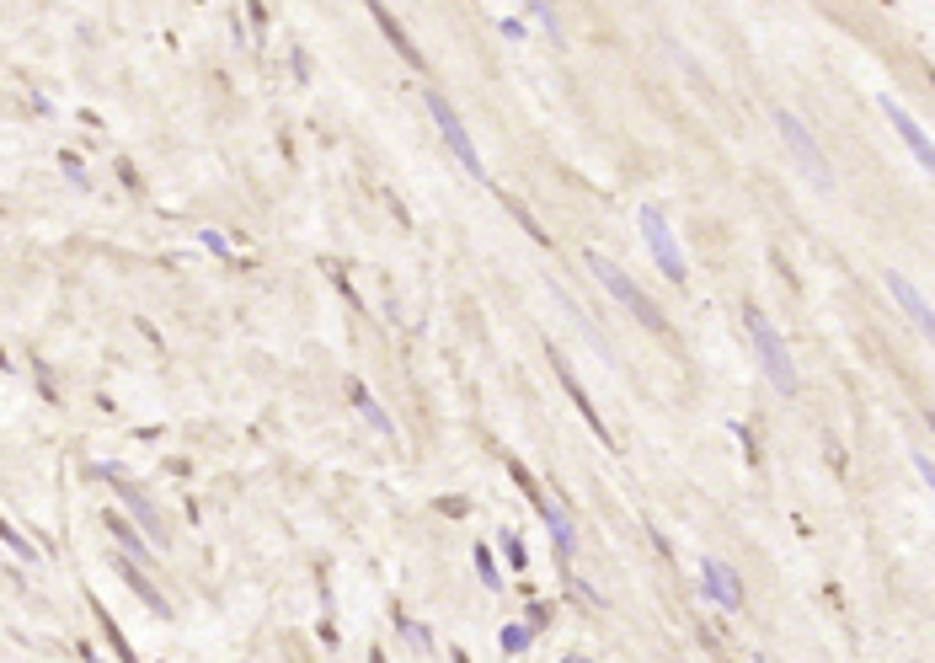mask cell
I'll return each mask as SVG.
<instances>
[{
	"mask_svg": "<svg viewBox=\"0 0 935 663\" xmlns=\"http://www.w3.org/2000/svg\"><path fill=\"white\" fill-rule=\"evenodd\" d=\"M743 321H748V337H754V353H759V364H765L770 385H775L781 396H797V391H802V375H797V364H791L786 343L775 337V327L765 321V311H754V305H748Z\"/></svg>",
	"mask_w": 935,
	"mask_h": 663,
	"instance_id": "6da1fadb",
	"label": "cell"
},
{
	"mask_svg": "<svg viewBox=\"0 0 935 663\" xmlns=\"http://www.w3.org/2000/svg\"><path fill=\"white\" fill-rule=\"evenodd\" d=\"M588 273H594V279H599L604 289H610V295H615L620 305H626V311H631L636 321H642V327H647L652 337H668V321H663V311H658V305H652V300L642 295V289H636V284L626 279V273H620V268H615V262H610V257H599V252H588Z\"/></svg>",
	"mask_w": 935,
	"mask_h": 663,
	"instance_id": "7a4b0ae2",
	"label": "cell"
},
{
	"mask_svg": "<svg viewBox=\"0 0 935 663\" xmlns=\"http://www.w3.org/2000/svg\"><path fill=\"white\" fill-rule=\"evenodd\" d=\"M775 129H781V140L791 145V156H797L807 166V177L818 182V188H834V172H829V156L818 150V140L807 134V123L797 113H775Z\"/></svg>",
	"mask_w": 935,
	"mask_h": 663,
	"instance_id": "3957f363",
	"label": "cell"
},
{
	"mask_svg": "<svg viewBox=\"0 0 935 663\" xmlns=\"http://www.w3.org/2000/svg\"><path fill=\"white\" fill-rule=\"evenodd\" d=\"M423 102H428L433 123H439L444 145H449V150H455V156L465 161V172H471V177H487V166H481V156H476V145H471V134H465V123H460V113H455V107H449V102H444L433 86L423 91Z\"/></svg>",
	"mask_w": 935,
	"mask_h": 663,
	"instance_id": "277c9868",
	"label": "cell"
},
{
	"mask_svg": "<svg viewBox=\"0 0 935 663\" xmlns=\"http://www.w3.org/2000/svg\"><path fill=\"white\" fill-rule=\"evenodd\" d=\"M636 220H642V236H647V246H652V257H658V268L668 273L674 284H684L690 279V268H684V257H679V241L668 236V220H663V209H636Z\"/></svg>",
	"mask_w": 935,
	"mask_h": 663,
	"instance_id": "5b68a950",
	"label": "cell"
},
{
	"mask_svg": "<svg viewBox=\"0 0 935 663\" xmlns=\"http://www.w3.org/2000/svg\"><path fill=\"white\" fill-rule=\"evenodd\" d=\"M700 578H706V594H711L722 610H738V605H743V583H738V573H732L727 562L706 557V562H700Z\"/></svg>",
	"mask_w": 935,
	"mask_h": 663,
	"instance_id": "8992f818",
	"label": "cell"
},
{
	"mask_svg": "<svg viewBox=\"0 0 935 663\" xmlns=\"http://www.w3.org/2000/svg\"><path fill=\"white\" fill-rule=\"evenodd\" d=\"M882 113H887V118H893V129L903 134V145H909V150H914V156H919V166H925V172L935 177V145L925 140V129H919V123H914L909 113H903V107H898L893 97H882Z\"/></svg>",
	"mask_w": 935,
	"mask_h": 663,
	"instance_id": "52a82bcc",
	"label": "cell"
},
{
	"mask_svg": "<svg viewBox=\"0 0 935 663\" xmlns=\"http://www.w3.org/2000/svg\"><path fill=\"white\" fill-rule=\"evenodd\" d=\"M551 369H556V375H561V385H567V396H572V402H578V412H583V418H588V428H594V434H599L604 444H615V439H610V428L599 423V407L588 402V391H583V385H578V375H572V369H567V359H561L556 348H551Z\"/></svg>",
	"mask_w": 935,
	"mask_h": 663,
	"instance_id": "ba28073f",
	"label": "cell"
},
{
	"mask_svg": "<svg viewBox=\"0 0 935 663\" xmlns=\"http://www.w3.org/2000/svg\"><path fill=\"white\" fill-rule=\"evenodd\" d=\"M107 476H113V471H107ZM113 487L123 492V503H129V514L139 519V530H145L150 541H161V519H155V508H150V498H145V492H139L134 482H123V476H113Z\"/></svg>",
	"mask_w": 935,
	"mask_h": 663,
	"instance_id": "9c48e42d",
	"label": "cell"
},
{
	"mask_svg": "<svg viewBox=\"0 0 935 663\" xmlns=\"http://www.w3.org/2000/svg\"><path fill=\"white\" fill-rule=\"evenodd\" d=\"M369 17H374V22H380V27H385V38H391V43H396V49H401V59H407V65H417V70H423V54H417V43H412L407 33H401V22H396V17H391V11H385V6H380V0H374V6H369Z\"/></svg>",
	"mask_w": 935,
	"mask_h": 663,
	"instance_id": "30bf717a",
	"label": "cell"
},
{
	"mask_svg": "<svg viewBox=\"0 0 935 663\" xmlns=\"http://www.w3.org/2000/svg\"><path fill=\"white\" fill-rule=\"evenodd\" d=\"M113 567H118V578H123V583H129V589H134L139 599H145V610H155V615H166V599H161V594H155V583H150L145 573H139V567H134L129 557H118Z\"/></svg>",
	"mask_w": 935,
	"mask_h": 663,
	"instance_id": "8fae6325",
	"label": "cell"
},
{
	"mask_svg": "<svg viewBox=\"0 0 935 663\" xmlns=\"http://www.w3.org/2000/svg\"><path fill=\"white\" fill-rule=\"evenodd\" d=\"M540 519L551 524V535H556V546H561V557H578V530H572V519H567V508L561 503H545L540 508Z\"/></svg>",
	"mask_w": 935,
	"mask_h": 663,
	"instance_id": "7c38bea8",
	"label": "cell"
},
{
	"mask_svg": "<svg viewBox=\"0 0 935 663\" xmlns=\"http://www.w3.org/2000/svg\"><path fill=\"white\" fill-rule=\"evenodd\" d=\"M91 615H97V626H102V637H107V647H113V653H118L123 663H134V647L123 642V631H118V621H113V615H107V610L97 605V599H91Z\"/></svg>",
	"mask_w": 935,
	"mask_h": 663,
	"instance_id": "4fadbf2b",
	"label": "cell"
},
{
	"mask_svg": "<svg viewBox=\"0 0 935 663\" xmlns=\"http://www.w3.org/2000/svg\"><path fill=\"white\" fill-rule=\"evenodd\" d=\"M107 530H113V535H118L123 546H129V557H139V562H150V546H145V541H139V535L129 530V519H123V514H107Z\"/></svg>",
	"mask_w": 935,
	"mask_h": 663,
	"instance_id": "5bb4252c",
	"label": "cell"
},
{
	"mask_svg": "<svg viewBox=\"0 0 935 663\" xmlns=\"http://www.w3.org/2000/svg\"><path fill=\"white\" fill-rule=\"evenodd\" d=\"M348 391H353V402H358V407L369 412V423L380 428V434H391V418H385V412H380V402H374V396L364 391V380H348Z\"/></svg>",
	"mask_w": 935,
	"mask_h": 663,
	"instance_id": "9a60e30c",
	"label": "cell"
},
{
	"mask_svg": "<svg viewBox=\"0 0 935 663\" xmlns=\"http://www.w3.org/2000/svg\"><path fill=\"white\" fill-rule=\"evenodd\" d=\"M497 642H503V653H524V647H529V626H503V637H497Z\"/></svg>",
	"mask_w": 935,
	"mask_h": 663,
	"instance_id": "2e32d148",
	"label": "cell"
},
{
	"mask_svg": "<svg viewBox=\"0 0 935 663\" xmlns=\"http://www.w3.org/2000/svg\"><path fill=\"white\" fill-rule=\"evenodd\" d=\"M476 567H481V583H487V589H497V567H492V551H487V546H476Z\"/></svg>",
	"mask_w": 935,
	"mask_h": 663,
	"instance_id": "e0dca14e",
	"label": "cell"
},
{
	"mask_svg": "<svg viewBox=\"0 0 935 663\" xmlns=\"http://www.w3.org/2000/svg\"><path fill=\"white\" fill-rule=\"evenodd\" d=\"M914 471L925 476V487L935 492V460H930V455H914Z\"/></svg>",
	"mask_w": 935,
	"mask_h": 663,
	"instance_id": "ac0fdd59",
	"label": "cell"
},
{
	"mask_svg": "<svg viewBox=\"0 0 935 663\" xmlns=\"http://www.w3.org/2000/svg\"><path fill=\"white\" fill-rule=\"evenodd\" d=\"M6 546H11V551H17V557H38V551H33V546H27V541H22V535H17V530H11V524H6Z\"/></svg>",
	"mask_w": 935,
	"mask_h": 663,
	"instance_id": "d6986e66",
	"label": "cell"
},
{
	"mask_svg": "<svg viewBox=\"0 0 935 663\" xmlns=\"http://www.w3.org/2000/svg\"><path fill=\"white\" fill-rule=\"evenodd\" d=\"M503 546H508V562H513V567H524V562H529V557H524V541H519V535H508Z\"/></svg>",
	"mask_w": 935,
	"mask_h": 663,
	"instance_id": "ffe728a7",
	"label": "cell"
},
{
	"mask_svg": "<svg viewBox=\"0 0 935 663\" xmlns=\"http://www.w3.org/2000/svg\"><path fill=\"white\" fill-rule=\"evenodd\" d=\"M925 332H930V337H935V316H930V321H925Z\"/></svg>",
	"mask_w": 935,
	"mask_h": 663,
	"instance_id": "44dd1931",
	"label": "cell"
},
{
	"mask_svg": "<svg viewBox=\"0 0 935 663\" xmlns=\"http://www.w3.org/2000/svg\"><path fill=\"white\" fill-rule=\"evenodd\" d=\"M374 663H385V653H374Z\"/></svg>",
	"mask_w": 935,
	"mask_h": 663,
	"instance_id": "7402d4cb",
	"label": "cell"
},
{
	"mask_svg": "<svg viewBox=\"0 0 935 663\" xmlns=\"http://www.w3.org/2000/svg\"><path fill=\"white\" fill-rule=\"evenodd\" d=\"M567 663H583V658H567Z\"/></svg>",
	"mask_w": 935,
	"mask_h": 663,
	"instance_id": "603a6c76",
	"label": "cell"
},
{
	"mask_svg": "<svg viewBox=\"0 0 935 663\" xmlns=\"http://www.w3.org/2000/svg\"><path fill=\"white\" fill-rule=\"evenodd\" d=\"M86 663H97V658H91V653H86Z\"/></svg>",
	"mask_w": 935,
	"mask_h": 663,
	"instance_id": "cb8c5ba5",
	"label": "cell"
},
{
	"mask_svg": "<svg viewBox=\"0 0 935 663\" xmlns=\"http://www.w3.org/2000/svg\"><path fill=\"white\" fill-rule=\"evenodd\" d=\"M930 428H935V412H930Z\"/></svg>",
	"mask_w": 935,
	"mask_h": 663,
	"instance_id": "d4e9b609",
	"label": "cell"
}]
</instances>
